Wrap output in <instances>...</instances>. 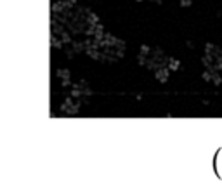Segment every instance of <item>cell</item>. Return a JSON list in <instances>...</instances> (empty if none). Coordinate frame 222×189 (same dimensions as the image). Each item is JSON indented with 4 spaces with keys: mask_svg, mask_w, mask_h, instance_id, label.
<instances>
[{
    "mask_svg": "<svg viewBox=\"0 0 222 189\" xmlns=\"http://www.w3.org/2000/svg\"><path fill=\"white\" fill-rule=\"evenodd\" d=\"M221 50L222 47L215 45L213 42L205 43V52L201 56L205 70H213V71H221Z\"/></svg>",
    "mask_w": 222,
    "mask_h": 189,
    "instance_id": "6da1fadb",
    "label": "cell"
},
{
    "mask_svg": "<svg viewBox=\"0 0 222 189\" xmlns=\"http://www.w3.org/2000/svg\"><path fill=\"white\" fill-rule=\"evenodd\" d=\"M201 78L205 82H210L213 85H221L222 83V73L221 71H213V70H205L201 73Z\"/></svg>",
    "mask_w": 222,
    "mask_h": 189,
    "instance_id": "7a4b0ae2",
    "label": "cell"
},
{
    "mask_svg": "<svg viewBox=\"0 0 222 189\" xmlns=\"http://www.w3.org/2000/svg\"><path fill=\"white\" fill-rule=\"evenodd\" d=\"M168 76H170V70H168L166 66H162V68H158V70L154 71V78H156L160 83H166Z\"/></svg>",
    "mask_w": 222,
    "mask_h": 189,
    "instance_id": "3957f363",
    "label": "cell"
},
{
    "mask_svg": "<svg viewBox=\"0 0 222 189\" xmlns=\"http://www.w3.org/2000/svg\"><path fill=\"white\" fill-rule=\"evenodd\" d=\"M166 68H168L170 71H177V70H181V61H179V59H175V57H168Z\"/></svg>",
    "mask_w": 222,
    "mask_h": 189,
    "instance_id": "277c9868",
    "label": "cell"
},
{
    "mask_svg": "<svg viewBox=\"0 0 222 189\" xmlns=\"http://www.w3.org/2000/svg\"><path fill=\"white\" fill-rule=\"evenodd\" d=\"M215 172H217V175L222 179V149H219L217 156H215Z\"/></svg>",
    "mask_w": 222,
    "mask_h": 189,
    "instance_id": "5b68a950",
    "label": "cell"
},
{
    "mask_svg": "<svg viewBox=\"0 0 222 189\" xmlns=\"http://www.w3.org/2000/svg\"><path fill=\"white\" fill-rule=\"evenodd\" d=\"M179 4H181V7H189L193 4V0H179Z\"/></svg>",
    "mask_w": 222,
    "mask_h": 189,
    "instance_id": "8992f818",
    "label": "cell"
},
{
    "mask_svg": "<svg viewBox=\"0 0 222 189\" xmlns=\"http://www.w3.org/2000/svg\"><path fill=\"white\" fill-rule=\"evenodd\" d=\"M57 76H59V78H63V76H70V73H68V71H57Z\"/></svg>",
    "mask_w": 222,
    "mask_h": 189,
    "instance_id": "52a82bcc",
    "label": "cell"
},
{
    "mask_svg": "<svg viewBox=\"0 0 222 189\" xmlns=\"http://www.w3.org/2000/svg\"><path fill=\"white\" fill-rule=\"evenodd\" d=\"M151 2H154V4H163L165 0H151Z\"/></svg>",
    "mask_w": 222,
    "mask_h": 189,
    "instance_id": "ba28073f",
    "label": "cell"
},
{
    "mask_svg": "<svg viewBox=\"0 0 222 189\" xmlns=\"http://www.w3.org/2000/svg\"><path fill=\"white\" fill-rule=\"evenodd\" d=\"M137 2H141V0H137Z\"/></svg>",
    "mask_w": 222,
    "mask_h": 189,
    "instance_id": "9c48e42d",
    "label": "cell"
}]
</instances>
